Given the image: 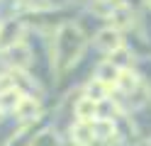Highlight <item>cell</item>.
<instances>
[{"label": "cell", "mask_w": 151, "mask_h": 146, "mask_svg": "<svg viewBox=\"0 0 151 146\" xmlns=\"http://www.w3.org/2000/svg\"><path fill=\"white\" fill-rule=\"evenodd\" d=\"M24 93L20 88H3L0 90V114L3 117H10L17 112V107H20Z\"/></svg>", "instance_id": "obj_7"}, {"label": "cell", "mask_w": 151, "mask_h": 146, "mask_svg": "<svg viewBox=\"0 0 151 146\" xmlns=\"http://www.w3.org/2000/svg\"><path fill=\"white\" fill-rule=\"evenodd\" d=\"M15 117L20 119L24 127H29V124H39L44 119V105H42V97H34V95H24L22 97V102L20 107H17V112Z\"/></svg>", "instance_id": "obj_4"}, {"label": "cell", "mask_w": 151, "mask_h": 146, "mask_svg": "<svg viewBox=\"0 0 151 146\" xmlns=\"http://www.w3.org/2000/svg\"><path fill=\"white\" fill-rule=\"evenodd\" d=\"M146 3H149V7H151V0H146Z\"/></svg>", "instance_id": "obj_11"}, {"label": "cell", "mask_w": 151, "mask_h": 146, "mask_svg": "<svg viewBox=\"0 0 151 146\" xmlns=\"http://www.w3.org/2000/svg\"><path fill=\"white\" fill-rule=\"evenodd\" d=\"M119 76H122V68H117L112 61H107V58H102V61H98V68H95V73H93V78L100 83H105L107 88H112L115 90V85L119 81Z\"/></svg>", "instance_id": "obj_6"}, {"label": "cell", "mask_w": 151, "mask_h": 146, "mask_svg": "<svg viewBox=\"0 0 151 146\" xmlns=\"http://www.w3.org/2000/svg\"><path fill=\"white\" fill-rule=\"evenodd\" d=\"M141 146H151V139H146V141H144V144H141Z\"/></svg>", "instance_id": "obj_10"}, {"label": "cell", "mask_w": 151, "mask_h": 146, "mask_svg": "<svg viewBox=\"0 0 151 146\" xmlns=\"http://www.w3.org/2000/svg\"><path fill=\"white\" fill-rule=\"evenodd\" d=\"M73 114H76V122H93L100 117V102L86 97L81 90V95L76 97V105H73Z\"/></svg>", "instance_id": "obj_5"}, {"label": "cell", "mask_w": 151, "mask_h": 146, "mask_svg": "<svg viewBox=\"0 0 151 146\" xmlns=\"http://www.w3.org/2000/svg\"><path fill=\"white\" fill-rule=\"evenodd\" d=\"M83 95L90 97V100H95V102H105V100L112 97V88H107L105 83L95 81V78H88L86 85H83Z\"/></svg>", "instance_id": "obj_8"}, {"label": "cell", "mask_w": 151, "mask_h": 146, "mask_svg": "<svg viewBox=\"0 0 151 146\" xmlns=\"http://www.w3.org/2000/svg\"><path fill=\"white\" fill-rule=\"evenodd\" d=\"M27 32H29V27H27L24 17L15 15L10 19H3V22H0V54L7 51V49H12V46H17L20 42H24Z\"/></svg>", "instance_id": "obj_2"}, {"label": "cell", "mask_w": 151, "mask_h": 146, "mask_svg": "<svg viewBox=\"0 0 151 146\" xmlns=\"http://www.w3.org/2000/svg\"><path fill=\"white\" fill-rule=\"evenodd\" d=\"M124 46V34L119 32V29H115V27H102L100 32L93 37V49H95L98 54H102V56H110V54H115L117 49H122Z\"/></svg>", "instance_id": "obj_3"}, {"label": "cell", "mask_w": 151, "mask_h": 146, "mask_svg": "<svg viewBox=\"0 0 151 146\" xmlns=\"http://www.w3.org/2000/svg\"><path fill=\"white\" fill-rule=\"evenodd\" d=\"M0 3H5V0H0Z\"/></svg>", "instance_id": "obj_12"}, {"label": "cell", "mask_w": 151, "mask_h": 146, "mask_svg": "<svg viewBox=\"0 0 151 146\" xmlns=\"http://www.w3.org/2000/svg\"><path fill=\"white\" fill-rule=\"evenodd\" d=\"M32 146H63V141L59 139V132L51 127H42L37 136L32 139Z\"/></svg>", "instance_id": "obj_9"}, {"label": "cell", "mask_w": 151, "mask_h": 146, "mask_svg": "<svg viewBox=\"0 0 151 146\" xmlns=\"http://www.w3.org/2000/svg\"><path fill=\"white\" fill-rule=\"evenodd\" d=\"M51 51L56 76H66L88 51V37L76 22H63L51 34Z\"/></svg>", "instance_id": "obj_1"}]
</instances>
